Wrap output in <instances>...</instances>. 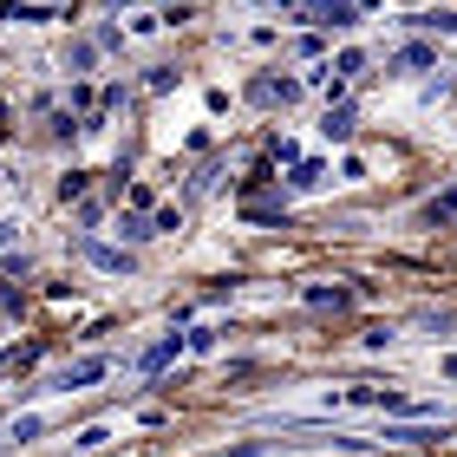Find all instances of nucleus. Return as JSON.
<instances>
[{
    "label": "nucleus",
    "mask_w": 457,
    "mask_h": 457,
    "mask_svg": "<svg viewBox=\"0 0 457 457\" xmlns=\"http://www.w3.org/2000/svg\"><path fill=\"white\" fill-rule=\"evenodd\" d=\"M248 98H255V105H295V98H301V79H255Z\"/></svg>",
    "instance_id": "nucleus-1"
},
{
    "label": "nucleus",
    "mask_w": 457,
    "mask_h": 457,
    "mask_svg": "<svg viewBox=\"0 0 457 457\" xmlns=\"http://www.w3.org/2000/svg\"><path fill=\"white\" fill-rule=\"evenodd\" d=\"M92 379H105V360H79V366H66V372L53 379V392H86Z\"/></svg>",
    "instance_id": "nucleus-2"
},
{
    "label": "nucleus",
    "mask_w": 457,
    "mask_h": 457,
    "mask_svg": "<svg viewBox=\"0 0 457 457\" xmlns=\"http://www.w3.org/2000/svg\"><path fill=\"white\" fill-rule=\"evenodd\" d=\"M86 255H92V268H105V275H131V255H124V248H105V242H86Z\"/></svg>",
    "instance_id": "nucleus-3"
},
{
    "label": "nucleus",
    "mask_w": 457,
    "mask_h": 457,
    "mask_svg": "<svg viewBox=\"0 0 457 457\" xmlns=\"http://www.w3.org/2000/svg\"><path fill=\"white\" fill-rule=\"evenodd\" d=\"M183 346H190V340H177V334H170V340H157L151 353H144V372H157V366H170V360H177V353H183Z\"/></svg>",
    "instance_id": "nucleus-4"
},
{
    "label": "nucleus",
    "mask_w": 457,
    "mask_h": 457,
    "mask_svg": "<svg viewBox=\"0 0 457 457\" xmlns=\"http://www.w3.org/2000/svg\"><path fill=\"white\" fill-rule=\"evenodd\" d=\"M431 438H438L431 425H392L386 431V445H431Z\"/></svg>",
    "instance_id": "nucleus-5"
},
{
    "label": "nucleus",
    "mask_w": 457,
    "mask_h": 457,
    "mask_svg": "<svg viewBox=\"0 0 457 457\" xmlns=\"http://www.w3.org/2000/svg\"><path fill=\"white\" fill-rule=\"evenodd\" d=\"M392 66H399V72H425V66H438V53H431V46H405Z\"/></svg>",
    "instance_id": "nucleus-6"
},
{
    "label": "nucleus",
    "mask_w": 457,
    "mask_h": 457,
    "mask_svg": "<svg viewBox=\"0 0 457 457\" xmlns=\"http://www.w3.org/2000/svg\"><path fill=\"white\" fill-rule=\"evenodd\" d=\"M320 131H327V144H346V137H353V112H327Z\"/></svg>",
    "instance_id": "nucleus-7"
},
{
    "label": "nucleus",
    "mask_w": 457,
    "mask_h": 457,
    "mask_svg": "<svg viewBox=\"0 0 457 457\" xmlns=\"http://www.w3.org/2000/svg\"><path fill=\"white\" fill-rule=\"evenodd\" d=\"M419 27L425 33H457V13L451 7H431V13H419Z\"/></svg>",
    "instance_id": "nucleus-8"
},
{
    "label": "nucleus",
    "mask_w": 457,
    "mask_h": 457,
    "mask_svg": "<svg viewBox=\"0 0 457 457\" xmlns=\"http://www.w3.org/2000/svg\"><path fill=\"white\" fill-rule=\"evenodd\" d=\"M451 216H457V190H445V196L425 203V222H451Z\"/></svg>",
    "instance_id": "nucleus-9"
},
{
    "label": "nucleus",
    "mask_w": 457,
    "mask_h": 457,
    "mask_svg": "<svg viewBox=\"0 0 457 457\" xmlns=\"http://www.w3.org/2000/svg\"><path fill=\"white\" fill-rule=\"evenodd\" d=\"M320 177H327V163L314 157V163H301V170H295V177H287V183H295V190H314V183H320Z\"/></svg>",
    "instance_id": "nucleus-10"
},
{
    "label": "nucleus",
    "mask_w": 457,
    "mask_h": 457,
    "mask_svg": "<svg viewBox=\"0 0 457 457\" xmlns=\"http://www.w3.org/2000/svg\"><path fill=\"white\" fill-rule=\"evenodd\" d=\"M105 438H112V431H105V425H86V431H79V438H72V445H79V451H98V445H105Z\"/></svg>",
    "instance_id": "nucleus-11"
},
{
    "label": "nucleus",
    "mask_w": 457,
    "mask_h": 457,
    "mask_svg": "<svg viewBox=\"0 0 457 457\" xmlns=\"http://www.w3.org/2000/svg\"><path fill=\"white\" fill-rule=\"evenodd\" d=\"M39 425H46V419H33V411H27V419H13V438H20V445L39 438Z\"/></svg>",
    "instance_id": "nucleus-12"
},
{
    "label": "nucleus",
    "mask_w": 457,
    "mask_h": 457,
    "mask_svg": "<svg viewBox=\"0 0 457 457\" xmlns=\"http://www.w3.org/2000/svg\"><path fill=\"white\" fill-rule=\"evenodd\" d=\"M92 59H98V46H72V53H66V66H72V72H86Z\"/></svg>",
    "instance_id": "nucleus-13"
},
{
    "label": "nucleus",
    "mask_w": 457,
    "mask_h": 457,
    "mask_svg": "<svg viewBox=\"0 0 457 457\" xmlns=\"http://www.w3.org/2000/svg\"><path fill=\"white\" fill-rule=\"evenodd\" d=\"M0 242H13V222H0Z\"/></svg>",
    "instance_id": "nucleus-14"
}]
</instances>
